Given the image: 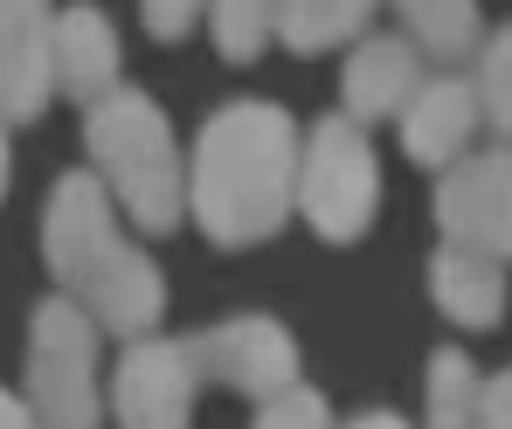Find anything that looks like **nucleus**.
I'll list each match as a JSON object with an SVG mask.
<instances>
[{"mask_svg":"<svg viewBox=\"0 0 512 429\" xmlns=\"http://www.w3.org/2000/svg\"><path fill=\"white\" fill-rule=\"evenodd\" d=\"M7 180H14V153H7V125H0V201H7Z\"/></svg>","mask_w":512,"mask_h":429,"instance_id":"b1692460","label":"nucleus"},{"mask_svg":"<svg viewBox=\"0 0 512 429\" xmlns=\"http://www.w3.org/2000/svg\"><path fill=\"white\" fill-rule=\"evenodd\" d=\"M409 42L436 56V63H457V56H478L485 49V14L478 0H395Z\"/></svg>","mask_w":512,"mask_h":429,"instance_id":"dca6fc26","label":"nucleus"},{"mask_svg":"<svg viewBox=\"0 0 512 429\" xmlns=\"http://www.w3.org/2000/svg\"><path fill=\"white\" fill-rule=\"evenodd\" d=\"M436 229L457 250L512 263V146H478L436 180Z\"/></svg>","mask_w":512,"mask_h":429,"instance_id":"0eeeda50","label":"nucleus"},{"mask_svg":"<svg viewBox=\"0 0 512 429\" xmlns=\"http://www.w3.org/2000/svg\"><path fill=\"white\" fill-rule=\"evenodd\" d=\"M340 429H416V423H402V416H388V409H367V416H353V423Z\"/></svg>","mask_w":512,"mask_h":429,"instance_id":"5701e85b","label":"nucleus"},{"mask_svg":"<svg viewBox=\"0 0 512 429\" xmlns=\"http://www.w3.org/2000/svg\"><path fill=\"white\" fill-rule=\"evenodd\" d=\"M298 160L305 139L284 104H222L187 153V215L215 250H256L298 215Z\"/></svg>","mask_w":512,"mask_h":429,"instance_id":"f257e3e1","label":"nucleus"},{"mask_svg":"<svg viewBox=\"0 0 512 429\" xmlns=\"http://www.w3.org/2000/svg\"><path fill=\"white\" fill-rule=\"evenodd\" d=\"M478 125H485L478 84L457 77V70H443V77H429V84L416 90V104L402 111V153H409L416 167L450 173L464 153H478V146H471Z\"/></svg>","mask_w":512,"mask_h":429,"instance_id":"9d476101","label":"nucleus"},{"mask_svg":"<svg viewBox=\"0 0 512 429\" xmlns=\"http://www.w3.org/2000/svg\"><path fill=\"white\" fill-rule=\"evenodd\" d=\"M139 14H146V35L180 42L194 35V21H208V0H139Z\"/></svg>","mask_w":512,"mask_h":429,"instance_id":"aec40b11","label":"nucleus"},{"mask_svg":"<svg viewBox=\"0 0 512 429\" xmlns=\"http://www.w3.org/2000/svg\"><path fill=\"white\" fill-rule=\"evenodd\" d=\"M187 346H194L201 381H215V388L243 395V402H256V409L298 388V340H291L270 312H236V319H215V326L187 333Z\"/></svg>","mask_w":512,"mask_h":429,"instance_id":"423d86ee","label":"nucleus"},{"mask_svg":"<svg viewBox=\"0 0 512 429\" xmlns=\"http://www.w3.org/2000/svg\"><path fill=\"white\" fill-rule=\"evenodd\" d=\"M84 146H90V173L104 180V194L146 229L167 236L187 215V160L173 146L167 111L146 90L118 84L104 104L84 111Z\"/></svg>","mask_w":512,"mask_h":429,"instance_id":"7ed1b4c3","label":"nucleus"},{"mask_svg":"<svg viewBox=\"0 0 512 429\" xmlns=\"http://www.w3.org/2000/svg\"><path fill=\"white\" fill-rule=\"evenodd\" d=\"M0 429H42V423H35V409H28L21 395H7V388H0Z\"/></svg>","mask_w":512,"mask_h":429,"instance_id":"4be33fe9","label":"nucleus"},{"mask_svg":"<svg viewBox=\"0 0 512 429\" xmlns=\"http://www.w3.org/2000/svg\"><path fill=\"white\" fill-rule=\"evenodd\" d=\"M118 70H125L118 28H111L90 0L63 7V14H56V90L90 111V104H104V97L118 90Z\"/></svg>","mask_w":512,"mask_h":429,"instance_id":"f8f14e48","label":"nucleus"},{"mask_svg":"<svg viewBox=\"0 0 512 429\" xmlns=\"http://www.w3.org/2000/svg\"><path fill=\"white\" fill-rule=\"evenodd\" d=\"M485 423V374L471 353L436 346L423 381V429H478Z\"/></svg>","mask_w":512,"mask_h":429,"instance_id":"2eb2a0df","label":"nucleus"},{"mask_svg":"<svg viewBox=\"0 0 512 429\" xmlns=\"http://www.w3.org/2000/svg\"><path fill=\"white\" fill-rule=\"evenodd\" d=\"M429 298H436V312H443L450 326L485 333V326H499V312H506V263L443 243V250L429 257Z\"/></svg>","mask_w":512,"mask_h":429,"instance_id":"ddd939ff","label":"nucleus"},{"mask_svg":"<svg viewBox=\"0 0 512 429\" xmlns=\"http://www.w3.org/2000/svg\"><path fill=\"white\" fill-rule=\"evenodd\" d=\"M97 340L104 326L63 291L35 305L28 319V381L21 402L42 429H104V381H97Z\"/></svg>","mask_w":512,"mask_h":429,"instance_id":"20e7f679","label":"nucleus"},{"mask_svg":"<svg viewBox=\"0 0 512 429\" xmlns=\"http://www.w3.org/2000/svg\"><path fill=\"white\" fill-rule=\"evenodd\" d=\"M56 97V7L0 0V125H35Z\"/></svg>","mask_w":512,"mask_h":429,"instance_id":"1a4fd4ad","label":"nucleus"},{"mask_svg":"<svg viewBox=\"0 0 512 429\" xmlns=\"http://www.w3.org/2000/svg\"><path fill=\"white\" fill-rule=\"evenodd\" d=\"M381 208V160L367 125H353L346 111H326L305 132V160H298V215L312 222V236L326 243H360L374 229Z\"/></svg>","mask_w":512,"mask_h":429,"instance_id":"39448f33","label":"nucleus"},{"mask_svg":"<svg viewBox=\"0 0 512 429\" xmlns=\"http://www.w3.org/2000/svg\"><path fill=\"white\" fill-rule=\"evenodd\" d=\"M250 429H340V423H333V402H326L319 388H305V381H298L291 395L263 402Z\"/></svg>","mask_w":512,"mask_h":429,"instance_id":"6ab92c4d","label":"nucleus"},{"mask_svg":"<svg viewBox=\"0 0 512 429\" xmlns=\"http://www.w3.org/2000/svg\"><path fill=\"white\" fill-rule=\"evenodd\" d=\"M381 0H277V42L291 56H326L340 42H367Z\"/></svg>","mask_w":512,"mask_h":429,"instance_id":"4468645a","label":"nucleus"},{"mask_svg":"<svg viewBox=\"0 0 512 429\" xmlns=\"http://www.w3.org/2000/svg\"><path fill=\"white\" fill-rule=\"evenodd\" d=\"M208 35L222 63H256L277 42V0H208Z\"/></svg>","mask_w":512,"mask_h":429,"instance_id":"f3484780","label":"nucleus"},{"mask_svg":"<svg viewBox=\"0 0 512 429\" xmlns=\"http://www.w3.org/2000/svg\"><path fill=\"white\" fill-rule=\"evenodd\" d=\"M194 395H201V367L187 340L153 333L118 353V374H111L118 429H194Z\"/></svg>","mask_w":512,"mask_h":429,"instance_id":"6e6552de","label":"nucleus"},{"mask_svg":"<svg viewBox=\"0 0 512 429\" xmlns=\"http://www.w3.org/2000/svg\"><path fill=\"white\" fill-rule=\"evenodd\" d=\"M471 84H478V104H485V125L499 132V146H512V21L499 35H485Z\"/></svg>","mask_w":512,"mask_h":429,"instance_id":"a211bd4d","label":"nucleus"},{"mask_svg":"<svg viewBox=\"0 0 512 429\" xmlns=\"http://www.w3.org/2000/svg\"><path fill=\"white\" fill-rule=\"evenodd\" d=\"M423 84H429V70H423V49L409 35H367L346 56L340 104L353 125H381V118H402Z\"/></svg>","mask_w":512,"mask_h":429,"instance_id":"9b49d317","label":"nucleus"},{"mask_svg":"<svg viewBox=\"0 0 512 429\" xmlns=\"http://www.w3.org/2000/svg\"><path fill=\"white\" fill-rule=\"evenodd\" d=\"M478 429H512V367L485 381V423Z\"/></svg>","mask_w":512,"mask_h":429,"instance_id":"412c9836","label":"nucleus"},{"mask_svg":"<svg viewBox=\"0 0 512 429\" xmlns=\"http://www.w3.org/2000/svg\"><path fill=\"white\" fill-rule=\"evenodd\" d=\"M42 263L70 305H84L111 340H153L167 312V277L125 229L118 201L104 194L97 173H63L42 208Z\"/></svg>","mask_w":512,"mask_h":429,"instance_id":"f03ea898","label":"nucleus"}]
</instances>
